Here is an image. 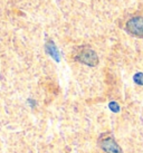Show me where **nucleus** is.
<instances>
[{"mask_svg":"<svg viewBox=\"0 0 143 153\" xmlns=\"http://www.w3.org/2000/svg\"><path fill=\"white\" fill-rule=\"evenodd\" d=\"M125 29L131 35L143 38V17L141 16L132 17L126 22Z\"/></svg>","mask_w":143,"mask_h":153,"instance_id":"f257e3e1","label":"nucleus"},{"mask_svg":"<svg viewBox=\"0 0 143 153\" xmlns=\"http://www.w3.org/2000/svg\"><path fill=\"white\" fill-rule=\"evenodd\" d=\"M109 110L112 111L113 113H118V112H120V110H121L120 105H118L116 102H109Z\"/></svg>","mask_w":143,"mask_h":153,"instance_id":"423d86ee","label":"nucleus"},{"mask_svg":"<svg viewBox=\"0 0 143 153\" xmlns=\"http://www.w3.org/2000/svg\"><path fill=\"white\" fill-rule=\"evenodd\" d=\"M76 59L83 64L89 65V66H96L98 63L97 54L91 48H86V49L80 51V54L76 56Z\"/></svg>","mask_w":143,"mask_h":153,"instance_id":"f03ea898","label":"nucleus"},{"mask_svg":"<svg viewBox=\"0 0 143 153\" xmlns=\"http://www.w3.org/2000/svg\"><path fill=\"white\" fill-rule=\"evenodd\" d=\"M46 51L47 54L51 56V58H54L56 62H59L60 60V55H59V51L57 49V47L53 42H48L46 44Z\"/></svg>","mask_w":143,"mask_h":153,"instance_id":"20e7f679","label":"nucleus"},{"mask_svg":"<svg viewBox=\"0 0 143 153\" xmlns=\"http://www.w3.org/2000/svg\"><path fill=\"white\" fill-rule=\"evenodd\" d=\"M133 81L138 85H143V73L142 72L136 73L134 76H133Z\"/></svg>","mask_w":143,"mask_h":153,"instance_id":"39448f33","label":"nucleus"},{"mask_svg":"<svg viewBox=\"0 0 143 153\" xmlns=\"http://www.w3.org/2000/svg\"><path fill=\"white\" fill-rule=\"evenodd\" d=\"M101 148L106 153H122V149L113 139H105L101 142Z\"/></svg>","mask_w":143,"mask_h":153,"instance_id":"7ed1b4c3","label":"nucleus"}]
</instances>
